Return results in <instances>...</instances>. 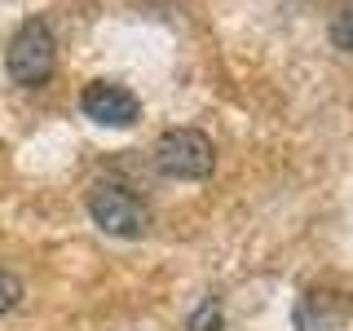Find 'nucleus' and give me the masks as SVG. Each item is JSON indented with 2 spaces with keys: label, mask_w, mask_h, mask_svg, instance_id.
I'll return each mask as SVG.
<instances>
[{
  "label": "nucleus",
  "mask_w": 353,
  "mask_h": 331,
  "mask_svg": "<svg viewBox=\"0 0 353 331\" xmlns=\"http://www.w3.org/2000/svg\"><path fill=\"white\" fill-rule=\"evenodd\" d=\"M5 66L18 84L36 88V84H49L53 66H58V40H53L49 22L44 18H27L22 27L14 31L9 40V53H5Z\"/></svg>",
  "instance_id": "obj_1"
},
{
  "label": "nucleus",
  "mask_w": 353,
  "mask_h": 331,
  "mask_svg": "<svg viewBox=\"0 0 353 331\" xmlns=\"http://www.w3.org/2000/svg\"><path fill=\"white\" fill-rule=\"evenodd\" d=\"M154 163H159V172L176 177V181H203L216 168V146L199 128H172L154 146Z\"/></svg>",
  "instance_id": "obj_2"
},
{
  "label": "nucleus",
  "mask_w": 353,
  "mask_h": 331,
  "mask_svg": "<svg viewBox=\"0 0 353 331\" xmlns=\"http://www.w3.org/2000/svg\"><path fill=\"white\" fill-rule=\"evenodd\" d=\"M88 212L115 239H137L150 225V208L132 190H124V185H93L88 190Z\"/></svg>",
  "instance_id": "obj_3"
},
{
  "label": "nucleus",
  "mask_w": 353,
  "mask_h": 331,
  "mask_svg": "<svg viewBox=\"0 0 353 331\" xmlns=\"http://www.w3.org/2000/svg\"><path fill=\"white\" fill-rule=\"evenodd\" d=\"M80 110L93 119V124H106V128H128V124L141 119V102L128 93V88H119L110 80L88 84L80 93Z\"/></svg>",
  "instance_id": "obj_4"
},
{
  "label": "nucleus",
  "mask_w": 353,
  "mask_h": 331,
  "mask_svg": "<svg viewBox=\"0 0 353 331\" xmlns=\"http://www.w3.org/2000/svg\"><path fill=\"white\" fill-rule=\"evenodd\" d=\"M331 40H336L345 53H353V0H345V5L336 9V22H331Z\"/></svg>",
  "instance_id": "obj_5"
},
{
  "label": "nucleus",
  "mask_w": 353,
  "mask_h": 331,
  "mask_svg": "<svg viewBox=\"0 0 353 331\" xmlns=\"http://www.w3.org/2000/svg\"><path fill=\"white\" fill-rule=\"evenodd\" d=\"M190 331H221V305L203 301V309H194V318H190Z\"/></svg>",
  "instance_id": "obj_6"
},
{
  "label": "nucleus",
  "mask_w": 353,
  "mask_h": 331,
  "mask_svg": "<svg viewBox=\"0 0 353 331\" xmlns=\"http://www.w3.org/2000/svg\"><path fill=\"white\" fill-rule=\"evenodd\" d=\"M18 301H22V283L9 270H0V314H9Z\"/></svg>",
  "instance_id": "obj_7"
}]
</instances>
